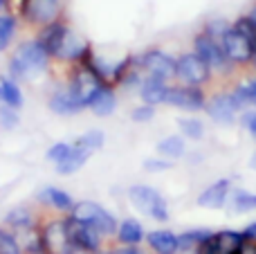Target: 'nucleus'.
<instances>
[{
	"mask_svg": "<svg viewBox=\"0 0 256 254\" xmlns=\"http://www.w3.org/2000/svg\"><path fill=\"white\" fill-rule=\"evenodd\" d=\"M36 232L45 248V254H72L76 250L68 232V216H43L38 218Z\"/></svg>",
	"mask_w": 256,
	"mask_h": 254,
	"instance_id": "nucleus-1",
	"label": "nucleus"
},
{
	"mask_svg": "<svg viewBox=\"0 0 256 254\" xmlns=\"http://www.w3.org/2000/svg\"><path fill=\"white\" fill-rule=\"evenodd\" d=\"M70 218L79 220V223H86L90 228H94L104 238L106 236H115L117 230H120V223L117 218L110 214L108 210H104L102 205L90 200H81L74 205V210L70 212Z\"/></svg>",
	"mask_w": 256,
	"mask_h": 254,
	"instance_id": "nucleus-2",
	"label": "nucleus"
},
{
	"mask_svg": "<svg viewBox=\"0 0 256 254\" xmlns=\"http://www.w3.org/2000/svg\"><path fill=\"white\" fill-rule=\"evenodd\" d=\"M194 52L198 54V56L202 58L209 68H212L214 74L227 76V74H232V72L236 70V68L232 66V61L227 58L220 40L214 38V36H209L207 32H202V30L194 36Z\"/></svg>",
	"mask_w": 256,
	"mask_h": 254,
	"instance_id": "nucleus-3",
	"label": "nucleus"
},
{
	"mask_svg": "<svg viewBox=\"0 0 256 254\" xmlns=\"http://www.w3.org/2000/svg\"><path fill=\"white\" fill-rule=\"evenodd\" d=\"M66 86L81 108H90L92 99L97 97L99 90H102L106 84H104L99 76H94L90 70H86L84 66H76L74 63V68L70 70V79H68Z\"/></svg>",
	"mask_w": 256,
	"mask_h": 254,
	"instance_id": "nucleus-4",
	"label": "nucleus"
},
{
	"mask_svg": "<svg viewBox=\"0 0 256 254\" xmlns=\"http://www.w3.org/2000/svg\"><path fill=\"white\" fill-rule=\"evenodd\" d=\"M220 45L234 68H238V70H252L254 56H256V45L248 36L240 34L238 30H234V25H232L230 32L220 38Z\"/></svg>",
	"mask_w": 256,
	"mask_h": 254,
	"instance_id": "nucleus-5",
	"label": "nucleus"
},
{
	"mask_svg": "<svg viewBox=\"0 0 256 254\" xmlns=\"http://www.w3.org/2000/svg\"><path fill=\"white\" fill-rule=\"evenodd\" d=\"M20 18L38 30L52 25L63 18V0H20Z\"/></svg>",
	"mask_w": 256,
	"mask_h": 254,
	"instance_id": "nucleus-6",
	"label": "nucleus"
},
{
	"mask_svg": "<svg viewBox=\"0 0 256 254\" xmlns=\"http://www.w3.org/2000/svg\"><path fill=\"white\" fill-rule=\"evenodd\" d=\"M176 79L182 86H194V88H204L212 84L214 72L196 52H184L178 56V72Z\"/></svg>",
	"mask_w": 256,
	"mask_h": 254,
	"instance_id": "nucleus-7",
	"label": "nucleus"
},
{
	"mask_svg": "<svg viewBox=\"0 0 256 254\" xmlns=\"http://www.w3.org/2000/svg\"><path fill=\"white\" fill-rule=\"evenodd\" d=\"M128 198H130L132 207L140 210L142 214L150 216L153 220H168V205L164 200L162 194H158L153 187H146V184H132L128 189Z\"/></svg>",
	"mask_w": 256,
	"mask_h": 254,
	"instance_id": "nucleus-8",
	"label": "nucleus"
},
{
	"mask_svg": "<svg viewBox=\"0 0 256 254\" xmlns=\"http://www.w3.org/2000/svg\"><path fill=\"white\" fill-rule=\"evenodd\" d=\"M14 58L18 61V66L22 68V72H25V76H27V74H34V72L48 70L52 56H50V52L43 48V43H40L38 38H30L18 45Z\"/></svg>",
	"mask_w": 256,
	"mask_h": 254,
	"instance_id": "nucleus-9",
	"label": "nucleus"
},
{
	"mask_svg": "<svg viewBox=\"0 0 256 254\" xmlns=\"http://www.w3.org/2000/svg\"><path fill=\"white\" fill-rule=\"evenodd\" d=\"M140 61H142L144 76H155V79H164V81L176 79L178 58H173L171 54L162 52L158 48H150L140 54Z\"/></svg>",
	"mask_w": 256,
	"mask_h": 254,
	"instance_id": "nucleus-10",
	"label": "nucleus"
},
{
	"mask_svg": "<svg viewBox=\"0 0 256 254\" xmlns=\"http://www.w3.org/2000/svg\"><path fill=\"white\" fill-rule=\"evenodd\" d=\"M207 92L202 88H194V86H171L166 92V102L168 106L176 108H184V110H202L207 108Z\"/></svg>",
	"mask_w": 256,
	"mask_h": 254,
	"instance_id": "nucleus-11",
	"label": "nucleus"
},
{
	"mask_svg": "<svg viewBox=\"0 0 256 254\" xmlns=\"http://www.w3.org/2000/svg\"><path fill=\"white\" fill-rule=\"evenodd\" d=\"M207 115L212 117L218 124H234L236 112L243 110L240 102L236 99L234 92H216L212 99L207 102Z\"/></svg>",
	"mask_w": 256,
	"mask_h": 254,
	"instance_id": "nucleus-12",
	"label": "nucleus"
},
{
	"mask_svg": "<svg viewBox=\"0 0 256 254\" xmlns=\"http://www.w3.org/2000/svg\"><path fill=\"white\" fill-rule=\"evenodd\" d=\"M68 232H70L72 246H74L76 250L102 254L104 236L94 228H90V225H86V223H79V220H74V218L68 216Z\"/></svg>",
	"mask_w": 256,
	"mask_h": 254,
	"instance_id": "nucleus-13",
	"label": "nucleus"
},
{
	"mask_svg": "<svg viewBox=\"0 0 256 254\" xmlns=\"http://www.w3.org/2000/svg\"><path fill=\"white\" fill-rule=\"evenodd\" d=\"M70 27H68L66 18H61V20L52 22V25H45L38 30V36L36 38L43 43V48L50 52V56L52 58H58V54L63 52V48H66V43L70 40Z\"/></svg>",
	"mask_w": 256,
	"mask_h": 254,
	"instance_id": "nucleus-14",
	"label": "nucleus"
},
{
	"mask_svg": "<svg viewBox=\"0 0 256 254\" xmlns=\"http://www.w3.org/2000/svg\"><path fill=\"white\" fill-rule=\"evenodd\" d=\"M230 192H232V180H227V178L216 180V182L209 184L198 196V205L207 207V210H222V207L227 205Z\"/></svg>",
	"mask_w": 256,
	"mask_h": 254,
	"instance_id": "nucleus-15",
	"label": "nucleus"
},
{
	"mask_svg": "<svg viewBox=\"0 0 256 254\" xmlns=\"http://www.w3.org/2000/svg\"><path fill=\"white\" fill-rule=\"evenodd\" d=\"M146 243L155 254H180V236L171 230H155L146 234Z\"/></svg>",
	"mask_w": 256,
	"mask_h": 254,
	"instance_id": "nucleus-16",
	"label": "nucleus"
},
{
	"mask_svg": "<svg viewBox=\"0 0 256 254\" xmlns=\"http://www.w3.org/2000/svg\"><path fill=\"white\" fill-rule=\"evenodd\" d=\"M168 81L164 79H155V76H144L140 86V97L144 104L148 106H160V104L166 102V92H168Z\"/></svg>",
	"mask_w": 256,
	"mask_h": 254,
	"instance_id": "nucleus-17",
	"label": "nucleus"
},
{
	"mask_svg": "<svg viewBox=\"0 0 256 254\" xmlns=\"http://www.w3.org/2000/svg\"><path fill=\"white\" fill-rule=\"evenodd\" d=\"M36 200L45 207H52V210H56V212H68V214H70L76 205V202L72 200L70 194L61 192V189H56V187H45L43 192L38 194Z\"/></svg>",
	"mask_w": 256,
	"mask_h": 254,
	"instance_id": "nucleus-18",
	"label": "nucleus"
},
{
	"mask_svg": "<svg viewBox=\"0 0 256 254\" xmlns=\"http://www.w3.org/2000/svg\"><path fill=\"white\" fill-rule=\"evenodd\" d=\"M50 108H52L56 115H76V112L81 110V106L76 104V99L70 94L68 86L54 90L52 97H50Z\"/></svg>",
	"mask_w": 256,
	"mask_h": 254,
	"instance_id": "nucleus-19",
	"label": "nucleus"
},
{
	"mask_svg": "<svg viewBox=\"0 0 256 254\" xmlns=\"http://www.w3.org/2000/svg\"><path fill=\"white\" fill-rule=\"evenodd\" d=\"M115 238L120 246H140L146 238V234H144V228H142L135 218H126L124 223H120V230H117Z\"/></svg>",
	"mask_w": 256,
	"mask_h": 254,
	"instance_id": "nucleus-20",
	"label": "nucleus"
},
{
	"mask_svg": "<svg viewBox=\"0 0 256 254\" xmlns=\"http://www.w3.org/2000/svg\"><path fill=\"white\" fill-rule=\"evenodd\" d=\"M4 223L9 228H14V232H25L30 228H36L38 225V218L34 216V212L30 207H16L12 210L7 216H4Z\"/></svg>",
	"mask_w": 256,
	"mask_h": 254,
	"instance_id": "nucleus-21",
	"label": "nucleus"
},
{
	"mask_svg": "<svg viewBox=\"0 0 256 254\" xmlns=\"http://www.w3.org/2000/svg\"><path fill=\"white\" fill-rule=\"evenodd\" d=\"M115 108H117V97H115L112 86H104V88L99 90L97 97L92 99V104H90V110H92L97 117L112 115V110H115Z\"/></svg>",
	"mask_w": 256,
	"mask_h": 254,
	"instance_id": "nucleus-22",
	"label": "nucleus"
},
{
	"mask_svg": "<svg viewBox=\"0 0 256 254\" xmlns=\"http://www.w3.org/2000/svg\"><path fill=\"white\" fill-rule=\"evenodd\" d=\"M72 144H74V142H72ZM90 156H92V151H88V148L76 146V144H74V148H72L70 158H68L66 162H61V164H56V174H61V176H72V174H76V171H79L81 166L88 162Z\"/></svg>",
	"mask_w": 256,
	"mask_h": 254,
	"instance_id": "nucleus-23",
	"label": "nucleus"
},
{
	"mask_svg": "<svg viewBox=\"0 0 256 254\" xmlns=\"http://www.w3.org/2000/svg\"><path fill=\"white\" fill-rule=\"evenodd\" d=\"M0 102L14 110L22 106V92L18 88V81L9 79V76H0Z\"/></svg>",
	"mask_w": 256,
	"mask_h": 254,
	"instance_id": "nucleus-24",
	"label": "nucleus"
},
{
	"mask_svg": "<svg viewBox=\"0 0 256 254\" xmlns=\"http://www.w3.org/2000/svg\"><path fill=\"white\" fill-rule=\"evenodd\" d=\"M178 236H180V252H186V254L194 252L196 254L209 238L214 236V232H209V230H189V232L178 234Z\"/></svg>",
	"mask_w": 256,
	"mask_h": 254,
	"instance_id": "nucleus-25",
	"label": "nucleus"
},
{
	"mask_svg": "<svg viewBox=\"0 0 256 254\" xmlns=\"http://www.w3.org/2000/svg\"><path fill=\"white\" fill-rule=\"evenodd\" d=\"M158 151L162 153V156L176 160V158H182L186 153V144L180 135H168V138H164L158 142Z\"/></svg>",
	"mask_w": 256,
	"mask_h": 254,
	"instance_id": "nucleus-26",
	"label": "nucleus"
},
{
	"mask_svg": "<svg viewBox=\"0 0 256 254\" xmlns=\"http://www.w3.org/2000/svg\"><path fill=\"white\" fill-rule=\"evenodd\" d=\"M230 205H232V210L238 212V214L252 212V210H256V194H250V192H245V189H236L230 198Z\"/></svg>",
	"mask_w": 256,
	"mask_h": 254,
	"instance_id": "nucleus-27",
	"label": "nucleus"
},
{
	"mask_svg": "<svg viewBox=\"0 0 256 254\" xmlns=\"http://www.w3.org/2000/svg\"><path fill=\"white\" fill-rule=\"evenodd\" d=\"M232 92L236 94V99L240 102V106H256V74L252 79L243 81V84H238Z\"/></svg>",
	"mask_w": 256,
	"mask_h": 254,
	"instance_id": "nucleus-28",
	"label": "nucleus"
},
{
	"mask_svg": "<svg viewBox=\"0 0 256 254\" xmlns=\"http://www.w3.org/2000/svg\"><path fill=\"white\" fill-rule=\"evenodd\" d=\"M14 34H16V18L12 14H2L0 16V52H4L12 45Z\"/></svg>",
	"mask_w": 256,
	"mask_h": 254,
	"instance_id": "nucleus-29",
	"label": "nucleus"
},
{
	"mask_svg": "<svg viewBox=\"0 0 256 254\" xmlns=\"http://www.w3.org/2000/svg\"><path fill=\"white\" fill-rule=\"evenodd\" d=\"M178 126H180V130L189 140H202V135H204V124L200 120H196V117H182L178 122Z\"/></svg>",
	"mask_w": 256,
	"mask_h": 254,
	"instance_id": "nucleus-30",
	"label": "nucleus"
},
{
	"mask_svg": "<svg viewBox=\"0 0 256 254\" xmlns=\"http://www.w3.org/2000/svg\"><path fill=\"white\" fill-rule=\"evenodd\" d=\"M0 254H22L20 241L9 230H0Z\"/></svg>",
	"mask_w": 256,
	"mask_h": 254,
	"instance_id": "nucleus-31",
	"label": "nucleus"
},
{
	"mask_svg": "<svg viewBox=\"0 0 256 254\" xmlns=\"http://www.w3.org/2000/svg\"><path fill=\"white\" fill-rule=\"evenodd\" d=\"M76 146H84L88 148V151H99V148L104 146V133L102 130H88L86 135H81V138H76Z\"/></svg>",
	"mask_w": 256,
	"mask_h": 254,
	"instance_id": "nucleus-32",
	"label": "nucleus"
},
{
	"mask_svg": "<svg viewBox=\"0 0 256 254\" xmlns=\"http://www.w3.org/2000/svg\"><path fill=\"white\" fill-rule=\"evenodd\" d=\"M72 148H74V144L56 142L54 146H50V151H48V160H52L54 164H61V162H66L68 158H70Z\"/></svg>",
	"mask_w": 256,
	"mask_h": 254,
	"instance_id": "nucleus-33",
	"label": "nucleus"
},
{
	"mask_svg": "<svg viewBox=\"0 0 256 254\" xmlns=\"http://www.w3.org/2000/svg\"><path fill=\"white\" fill-rule=\"evenodd\" d=\"M230 22L225 20V18H212V20H207L204 22V27H202V32H207L209 36H214V38H218L220 40L222 36L230 32Z\"/></svg>",
	"mask_w": 256,
	"mask_h": 254,
	"instance_id": "nucleus-34",
	"label": "nucleus"
},
{
	"mask_svg": "<svg viewBox=\"0 0 256 254\" xmlns=\"http://www.w3.org/2000/svg\"><path fill=\"white\" fill-rule=\"evenodd\" d=\"M232 25H234V30H238L240 34L248 36V38L256 45V25L252 22V18H250L248 14H245V16H238L234 22H232Z\"/></svg>",
	"mask_w": 256,
	"mask_h": 254,
	"instance_id": "nucleus-35",
	"label": "nucleus"
},
{
	"mask_svg": "<svg viewBox=\"0 0 256 254\" xmlns=\"http://www.w3.org/2000/svg\"><path fill=\"white\" fill-rule=\"evenodd\" d=\"M153 117H155V106H148V104L132 108V112H130L132 122H150Z\"/></svg>",
	"mask_w": 256,
	"mask_h": 254,
	"instance_id": "nucleus-36",
	"label": "nucleus"
},
{
	"mask_svg": "<svg viewBox=\"0 0 256 254\" xmlns=\"http://www.w3.org/2000/svg\"><path fill=\"white\" fill-rule=\"evenodd\" d=\"M22 254H45V248L38 238V232L34 228V234H30V241L22 246Z\"/></svg>",
	"mask_w": 256,
	"mask_h": 254,
	"instance_id": "nucleus-37",
	"label": "nucleus"
},
{
	"mask_svg": "<svg viewBox=\"0 0 256 254\" xmlns=\"http://www.w3.org/2000/svg\"><path fill=\"white\" fill-rule=\"evenodd\" d=\"M0 124H2L4 128H14V126H18L16 110L9 108V106H0Z\"/></svg>",
	"mask_w": 256,
	"mask_h": 254,
	"instance_id": "nucleus-38",
	"label": "nucleus"
},
{
	"mask_svg": "<svg viewBox=\"0 0 256 254\" xmlns=\"http://www.w3.org/2000/svg\"><path fill=\"white\" fill-rule=\"evenodd\" d=\"M144 169L148 171V174H155V171H168L173 169V162L168 160H155V158H148V160H144Z\"/></svg>",
	"mask_w": 256,
	"mask_h": 254,
	"instance_id": "nucleus-39",
	"label": "nucleus"
},
{
	"mask_svg": "<svg viewBox=\"0 0 256 254\" xmlns=\"http://www.w3.org/2000/svg\"><path fill=\"white\" fill-rule=\"evenodd\" d=\"M240 124H243V128H248L252 138H256V110H245L240 115Z\"/></svg>",
	"mask_w": 256,
	"mask_h": 254,
	"instance_id": "nucleus-40",
	"label": "nucleus"
},
{
	"mask_svg": "<svg viewBox=\"0 0 256 254\" xmlns=\"http://www.w3.org/2000/svg\"><path fill=\"white\" fill-rule=\"evenodd\" d=\"M104 254H144L140 250V246H117V248H110Z\"/></svg>",
	"mask_w": 256,
	"mask_h": 254,
	"instance_id": "nucleus-41",
	"label": "nucleus"
},
{
	"mask_svg": "<svg viewBox=\"0 0 256 254\" xmlns=\"http://www.w3.org/2000/svg\"><path fill=\"white\" fill-rule=\"evenodd\" d=\"M236 254H256V243H254V241H248V238H245V243L240 246V250L236 252Z\"/></svg>",
	"mask_w": 256,
	"mask_h": 254,
	"instance_id": "nucleus-42",
	"label": "nucleus"
},
{
	"mask_svg": "<svg viewBox=\"0 0 256 254\" xmlns=\"http://www.w3.org/2000/svg\"><path fill=\"white\" fill-rule=\"evenodd\" d=\"M243 236L248 238V241H254L256 243V220H254V223H250L248 228L243 230Z\"/></svg>",
	"mask_w": 256,
	"mask_h": 254,
	"instance_id": "nucleus-43",
	"label": "nucleus"
},
{
	"mask_svg": "<svg viewBox=\"0 0 256 254\" xmlns=\"http://www.w3.org/2000/svg\"><path fill=\"white\" fill-rule=\"evenodd\" d=\"M248 16H250V18H252V22H254V25H256V4H254V7H252V9H250V14H248Z\"/></svg>",
	"mask_w": 256,
	"mask_h": 254,
	"instance_id": "nucleus-44",
	"label": "nucleus"
},
{
	"mask_svg": "<svg viewBox=\"0 0 256 254\" xmlns=\"http://www.w3.org/2000/svg\"><path fill=\"white\" fill-rule=\"evenodd\" d=\"M250 166H252V169H256V153L252 156V162H250Z\"/></svg>",
	"mask_w": 256,
	"mask_h": 254,
	"instance_id": "nucleus-45",
	"label": "nucleus"
},
{
	"mask_svg": "<svg viewBox=\"0 0 256 254\" xmlns=\"http://www.w3.org/2000/svg\"><path fill=\"white\" fill-rule=\"evenodd\" d=\"M72 254H94V252H86V250H74Z\"/></svg>",
	"mask_w": 256,
	"mask_h": 254,
	"instance_id": "nucleus-46",
	"label": "nucleus"
},
{
	"mask_svg": "<svg viewBox=\"0 0 256 254\" xmlns=\"http://www.w3.org/2000/svg\"><path fill=\"white\" fill-rule=\"evenodd\" d=\"M4 2H7V0H0V12H2V7H4Z\"/></svg>",
	"mask_w": 256,
	"mask_h": 254,
	"instance_id": "nucleus-47",
	"label": "nucleus"
},
{
	"mask_svg": "<svg viewBox=\"0 0 256 254\" xmlns=\"http://www.w3.org/2000/svg\"><path fill=\"white\" fill-rule=\"evenodd\" d=\"M252 70L256 72V56H254V66H252Z\"/></svg>",
	"mask_w": 256,
	"mask_h": 254,
	"instance_id": "nucleus-48",
	"label": "nucleus"
},
{
	"mask_svg": "<svg viewBox=\"0 0 256 254\" xmlns=\"http://www.w3.org/2000/svg\"><path fill=\"white\" fill-rule=\"evenodd\" d=\"M254 74H256V72H254Z\"/></svg>",
	"mask_w": 256,
	"mask_h": 254,
	"instance_id": "nucleus-49",
	"label": "nucleus"
}]
</instances>
